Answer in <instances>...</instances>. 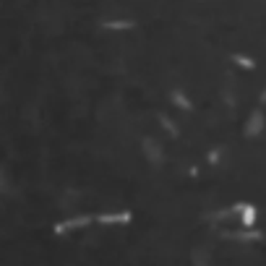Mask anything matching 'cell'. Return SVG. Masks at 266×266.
Segmentation results:
<instances>
[{"mask_svg": "<svg viewBox=\"0 0 266 266\" xmlns=\"http://www.w3.org/2000/svg\"><path fill=\"white\" fill-rule=\"evenodd\" d=\"M264 131V112H253L246 125V136H259Z\"/></svg>", "mask_w": 266, "mask_h": 266, "instance_id": "3", "label": "cell"}, {"mask_svg": "<svg viewBox=\"0 0 266 266\" xmlns=\"http://www.w3.org/2000/svg\"><path fill=\"white\" fill-rule=\"evenodd\" d=\"M227 238L251 243V240H264V233H261V230H240V233H227Z\"/></svg>", "mask_w": 266, "mask_h": 266, "instance_id": "4", "label": "cell"}, {"mask_svg": "<svg viewBox=\"0 0 266 266\" xmlns=\"http://www.w3.org/2000/svg\"><path fill=\"white\" fill-rule=\"evenodd\" d=\"M102 225H128L131 222V212H115V214H99L97 217Z\"/></svg>", "mask_w": 266, "mask_h": 266, "instance_id": "2", "label": "cell"}, {"mask_svg": "<svg viewBox=\"0 0 266 266\" xmlns=\"http://www.w3.org/2000/svg\"><path fill=\"white\" fill-rule=\"evenodd\" d=\"M170 99H172V102H175V105H178L180 110H191V99H188L186 94H183V91H180V89H172V94H170Z\"/></svg>", "mask_w": 266, "mask_h": 266, "instance_id": "7", "label": "cell"}, {"mask_svg": "<svg viewBox=\"0 0 266 266\" xmlns=\"http://www.w3.org/2000/svg\"><path fill=\"white\" fill-rule=\"evenodd\" d=\"M256 214H259V212H256V206H251V204H248V206H246V212H243V227H248V230H251L253 225H256Z\"/></svg>", "mask_w": 266, "mask_h": 266, "instance_id": "8", "label": "cell"}, {"mask_svg": "<svg viewBox=\"0 0 266 266\" xmlns=\"http://www.w3.org/2000/svg\"><path fill=\"white\" fill-rule=\"evenodd\" d=\"M219 157H222V152H219V149H214V152H209V162H212V165H217V162H219Z\"/></svg>", "mask_w": 266, "mask_h": 266, "instance_id": "11", "label": "cell"}, {"mask_svg": "<svg viewBox=\"0 0 266 266\" xmlns=\"http://www.w3.org/2000/svg\"><path fill=\"white\" fill-rule=\"evenodd\" d=\"M89 222H91V217H73V219H65V222H57V225H55V233L63 235V233H71V230L86 227Z\"/></svg>", "mask_w": 266, "mask_h": 266, "instance_id": "1", "label": "cell"}, {"mask_svg": "<svg viewBox=\"0 0 266 266\" xmlns=\"http://www.w3.org/2000/svg\"><path fill=\"white\" fill-rule=\"evenodd\" d=\"M144 152L152 157V162H159V159H162V149H159L157 141H152V138H146V141H144Z\"/></svg>", "mask_w": 266, "mask_h": 266, "instance_id": "6", "label": "cell"}, {"mask_svg": "<svg viewBox=\"0 0 266 266\" xmlns=\"http://www.w3.org/2000/svg\"><path fill=\"white\" fill-rule=\"evenodd\" d=\"M159 123H162V125H165V131H167V133H170L172 138H178V136H180V131H178V125H175V123H172V120L167 118V115H159Z\"/></svg>", "mask_w": 266, "mask_h": 266, "instance_id": "9", "label": "cell"}, {"mask_svg": "<svg viewBox=\"0 0 266 266\" xmlns=\"http://www.w3.org/2000/svg\"><path fill=\"white\" fill-rule=\"evenodd\" d=\"M261 102H266V91H264V94H261Z\"/></svg>", "mask_w": 266, "mask_h": 266, "instance_id": "12", "label": "cell"}, {"mask_svg": "<svg viewBox=\"0 0 266 266\" xmlns=\"http://www.w3.org/2000/svg\"><path fill=\"white\" fill-rule=\"evenodd\" d=\"M136 24L133 21H125V18H115V21H102V29H112V31H123V29H133Z\"/></svg>", "mask_w": 266, "mask_h": 266, "instance_id": "5", "label": "cell"}, {"mask_svg": "<svg viewBox=\"0 0 266 266\" xmlns=\"http://www.w3.org/2000/svg\"><path fill=\"white\" fill-rule=\"evenodd\" d=\"M233 60L240 65V68H253V65H256V60H253V57H248V55H233Z\"/></svg>", "mask_w": 266, "mask_h": 266, "instance_id": "10", "label": "cell"}]
</instances>
